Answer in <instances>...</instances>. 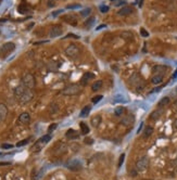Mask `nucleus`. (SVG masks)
Wrapping results in <instances>:
<instances>
[{
    "mask_svg": "<svg viewBox=\"0 0 177 180\" xmlns=\"http://www.w3.org/2000/svg\"><path fill=\"white\" fill-rule=\"evenodd\" d=\"M125 107L123 106H119V107H116L115 110H114V113H115L116 116H122L123 114H125Z\"/></svg>",
    "mask_w": 177,
    "mask_h": 180,
    "instance_id": "nucleus-26",
    "label": "nucleus"
},
{
    "mask_svg": "<svg viewBox=\"0 0 177 180\" xmlns=\"http://www.w3.org/2000/svg\"><path fill=\"white\" fill-rule=\"evenodd\" d=\"M90 13H91V9L87 8V9H85V10H83V11H81V16H87L88 14H90Z\"/></svg>",
    "mask_w": 177,
    "mask_h": 180,
    "instance_id": "nucleus-32",
    "label": "nucleus"
},
{
    "mask_svg": "<svg viewBox=\"0 0 177 180\" xmlns=\"http://www.w3.org/2000/svg\"><path fill=\"white\" fill-rule=\"evenodd\" d=\"M105 27V25H100L99 27H97V29H100V28H104Z\"/></svg>",
    "mask_w": 177,
    "mask_h": 180,
    "instance_id": "nucleus-48",
    "label": "nucleus"
},
{
    "mask_svg": "<svg viewBox=\"0 0 177 180\" xmlns=\"http://www.w3.org/2000/svg\"><path fill=\"white\" fill-rule=\"evenodd\" d=\"M176 174H177V167H176Z\"/></svg>",
    "mask_w": 177,
    "mask_h": 180,
    "instance_id": "nucleus-51",
    "label": "nucleus"
},
{
    "mask_svg": "<svg viewBox=\"0 0 177 180\" xmlns=\"http://www.w3.org/2000/svg\"><path fill=\"white\" fill-rule=\"evenodd\" d=\"M0 155H1V153H0Z\"/></svg>",
    "mask_w": 177,
    "mask_h": 180,
    "instance_id": "nucleus-52",
    "label": "nucleus"
},
{
    "mask_svg": "<svg viewBox=\"0 0 177 180\" xmlns=\"http://www.w3.org/2000/svg\"><path fill=\"white\" fill-rule=\"evenodd\" d=\"M81 6L78 4H69V6H66V9H79Z\"/></svg>",
    "mask_w": 177,
    "mask_h": 180,
    "instance_id": "nucleus-35",
    "label": "nucleus"
},
{
    "mask_svg": "<svg viewBox=\"0 0 177 180\" xmlns=\"http://www.w3.org/2000/svg\"><path fill=\"white\" fill-rule=\"evenodd\" d=\"M90 110H91V107L90 105H87V106H85L81 112V117H85V116H87V115L90 113Z\"/></svg>",
    "mask_w": 177,
    "mask_h": 180,
    "instance_id": "nucleus-27",
    "label": "nucleus"
},
{
    "mask_svg": "<svg viewBox=\"0 0 177 180\" xmlns=\"http://www.w3.org/2000/svg\"><path fill=\"white\" fill-rule=\"evenodd\" d=\"M121 123H122V125H124V126H126V127L131 126L133 124L135 123V116L133 114L125 115L123 118L121 119Z\"/></svg>",
    "mask_w": 177,
    "mask_h": 180,
    "instance_id": "nucleus-9",
    "label": "nucleus"
},
{
    "mask_svg": "<svg viewBox=\"0 0 177 180\" xmlns=\"http://www.w3.org/2000/svg\"><path fill=\"white\" fill-rule=\"evenodd\" d=\"M79 127H81V134H87L89 132L88 126H87V125H86L85 123H81V124H79Z\"/></svg>",
    "mask_w": 177,
    "mask_h": 180,
    "instance_id": "nucleus-29",
    "label": "nucleus"
},
{
    "mask_svg": "<svg viewBox=\"0 0 177 180\" xmlns=\"http://www.w3.org/2000/svg\"><path fill=\"white\" fill-rule=\"evenodd\" d=\"M101 99H102V96H96L95 98H93V99H91V101H93V103L96 104V103H98V102H99Z\"/></svg>",
    "mask_w": 177,
    "mask_h": 180,
    "instance_id": "nucleus-38",
    "label": "nucleus"
},
{
    "mask_svg": "<svg viewBox=\"0 0 177 180\" xmlns=\"http://www.w3.org/2000/svg\"><path fill=\"white\" fill-rule=\"evenodd\" d=\"M149 166V158L147 156L140 157L138 161L136 162V169L138 172H145Z\"/></svg>",
    "mask_w": 177,
    "mask_h": 180,
    "instance_id": "nucleus-5",
    "label": "nucleus"
},
{
    "mask_svg": "<svg viewBox=\"0 0 177 180\" xmlns=\"http://www.w3.org/2000/svg\"><path fill=\"white\" fill-rule=\"evenodd\" d=\"M112 102L113 103H125L126 99L122 95H115V96L113 97V99H112Z\"/></svg>",
    "mask_w": 177,
    "mask_h": 180,
    "instance_id": "nucleus-18",
    "label": "nucleus"
},
{
    "mask_svg": "<svg viewBox=\"0 0 177 180\" xmlns=\"http://www.w3.org/2000/svg\"><path fill=\"white\" fill-rule=\"evenodd\" d=\"M174 127L177 129V119H175V122H174Z\"/></svg>",
    "mask_w": 177,
    "mask_h": 180,
    "instance_id": "nucleus-47",
    "label": "nucleus"
},
{
    "mask_svg": "<svg viewBox=\"0 0 177 180\" xmlns=\"http://www.w3.org/2000/svg\"><path fill=\"white\" fill-rule=\"evenodd\" d=\"M26 90H27V88L25 87V86H24L23 84L19 85V86H18V87L14 89V96H15L16 99L19 100L20 98L22 97V95H23V93L26 91Z\"/></svg>",
    "mask_w": 177,
    "mask_h": 180,
    "instance_id": "nucleus-11",
    "label": "nucleus"
},
{
    "mask_svg": "<svg viewBox=\"0 0 177 180\" xmlns=\"http://www.w3.org/2000/svg\"><path fill=\"white\" fill-rule=\"evenodd\" d=\"M140 35H141L143 37H148V36H149V33H148L145 28H140Z\"/></svg>",
    "mask_w": 177,
    "mask_h": 180,
    "instance_id": "nucleus-39",
    "label": "nucleus"
},
{
    "mask_svg": "<svg viewBox=\"0 0 177 180\" xmlns=\"http://www.w3.org/2000/svg\"><path fill=\"white\" fill-rule=\"evenodd\" d=\"M162 113H163V110L158 109V110H155V111H153L152 113H151L150 118L153 119V120H158V119L162 116Z\"/></svg>",
    "mask_w": 177,
    "mask_h": 180,
    "instance_id": "nucleus-16",
    "label": "nucleus"
},
{
    "mask_svg": "<svg viewBox=\"0 0 177 180\" xmlns=\"http://www.w3.org/2000/svg\"><path fill=\"white\" fill-rule=\"evenodd\" d=\"M123 37L124 38H127V39H133V34L131 33H129V32H125V33H123Z\"/></svg>",
    "mask_w": 177,
    "mask_h": 180,
    "instance_id": "nucleus-37",
    "label": "nucleus"
},
{
    "mask_svg": "<svg viewBox=\"0 0 177 180\" xmlns=\"http://www.w3.org/2000/svg\"><path fill=\"white\" fill-rule=\"evenodd\" d=\"M124 160H125V154H122L121 156H119V163H117V166L119 167H121L122 165H123V163H124Z\"/></svg>",
    "mask_w": 177,
    "mask_h": 180,
    "instance_id": "nucleus-36",
    "label": "nucleus"
},
{
    "mask_svg": "<svg viewBox=\"0 0 177 180\" xmlns=\"http://www.w3.org/2000/svg\"><path fill=\"white\" fill-rule=\"evenodd\" d=\"M19 122L21 124L26 125V124H28L31 122V115L28 114V113H26V112H24V113H22L19 116Z\"/></svg>",
    "mask_w": 177,
    "mask_h": 180,
    "instance_id": "nucleus-14",
    "label": "nucleus"
},
{
    "mask_svg": "<svg viewBox=\"0 0 177 180\" xmlns=\"http://www.w3.org/2000/svg\"><path fill=\"white\" fill-rule=\"evenodd\" d=\"M101 122H102V117H101L100 115L93 116V118H91V120H90V123H91L93 127H98L101 124Z\"/></svg>",
    "mask_w": 177,
    "mask_h": 180,
    "instance_id": "nucleus-17",
    "label": "nucleus"
},
{
    "mask_svg": "<svg viewBox=\"0 0 177 180\" xmlns=\"http://www.w3.org/2000/svg\"><path fill=\"white\" fill-rule=\"evenodd\" d=\"M166 69H167V67L164 65H155L152 69V71H153L154 75H164V74L166 73Z\"/></svg>",
    "mask_w": 177,
    "mask_h": 180,
    "instance_id": "nucleus-13",
    "label": "nucleus"
},
{
    "mask_svg": "<svg viewBox=\"0 0 177 180\" xmlns=\"http://www.w3.org/2000/svg\"><path fill=\"white\" fill-rule=\"evenodd\" d=\"M48 6H49V7H53L54 2H48Z\"/></svg>",
    "mask_w": 177,
    "mask_h": 180,
    "instance_id": "nucleus-46",
    "label": "nucleus"
},
{
    "mask_svg": "<svg viewBox=\"0 0 177 180\" xmlns=\"http://www.w3.org/2000/svg\"><path fill=\"white\" fill-rule=\"evenodd\" d=\"M169 102H171V99H169V97H164V98H162L160 101H159V107H164L166 106V105H169Z\"/></svg>",
    "mask_w": 177,
    "mask_h": 180,
    "instance_id": "nucleus-21",
    "label": "nucleus"
},
{
    "mask_svg": "<svg viewBox=\"0 0 177 180\" xmlns=\"http://www.w3.org/2000/svg\"><path fill=\"white\" fill-rule=\"evenodd\" d=\"M133 11H134V10H133L131 7H124V8H122L119 11V15L126 16V15H128V14H131Z\"/></svg>",
    "mask_w": 177,
    "mask_h": 180,
    "instance_id": "nucleus-15",
    "label": "nucleus"
},
{
    "mask_svg": "<svg viewBox=\"0 0 177 180\" xmlns=\"http://www.w3.org/2000/svg\"><path fill=\"white\" fill-rule=\"evenodd\" d=\"M28 10H29V8H28L25 4H20L19 6V12L20 13H27Z\"/></svg>",
    "mask_w": 177,
    "mask_h": 180,
    "instance_id": "nucleus-30",
    "label": "nucleus"
},
{
    "mask_svg": "<svg viewBox=\"0 0 177 180\" xmlns=\"http://www.w3.org/2000/svg\"><path fill=\"white\" fill-rule=\"evenodd\" d=\"M29 142V139H25V140H23V141H20L16 143V146H26L27 143Z\"/></svg>",
    "mask_w": 177,
    "mask_h": 180,
    "instance_id": "nucleus-34",
    "label": "nucleus"
},
{
    "mask_svg": "<svg viewBox=\"0 0 177 180\" xmlns=\"http://www.w3.org/2000/svg\"><path fill=\"white\" fill-rule=\"evenodd\" d=\"M152 134H153V127L152 126H147L146 128H145V130H143V138H149Z\"/></svg>",
    "mask_w": 177,
    "mask_h": 180,
    "instance_id": "nucleus-19",
    "label": "nucleus"
},
{
    "mask_svg": "<svg viewBox=\"0 0 177 180\" xmlns=\"http://www.w3.org/2000/svg\"><path fill=\"white\" fill-rule=\"evenodd\" d=\"M49 69H51V71H57L58 69V65H54V63L52 61L49 63Z\"/></svg>",
    "mask_w": 177,
    "mask_h": 180,
    "instance_id": "nucleus-40",
    "label": "nucleus"
},
{
    "mask_svg": "<svg viewBox=\"0 0 177 180\" xmlns=\"http://www.w3.org/2000/svg\"><path fill=\"white\" fill-rule=\"evenodd\" d=\"M57 127H58V125H57V124H51L50 126L48 127V132H49V134L53 132V131L57 129Z\"/></svg>",
    "mask_w": 177,
    "mask_h": 180,
    "instance_id": "nucleus-33",
    "label": "nucleus"
},
{
    "mask_svg": "<svg viewBox=\"0 0 177 180\" xmlns=\"http://www.w3.org/2000/svg\"><path fill=\"white\" fill-rule=\"evenodd\" d=\"M13 180H20V179H19V178H14Z\"/></svg>",
    "mask_w": 177,
    "mask_h": 180,
    "instance_id": "nucleus-50",
    "label": "nucleus"
},
{
    "mask_svg": "<svg viewBox=\"0 0 177 180\" xmlns=\"http://www.w3.org/2000/svg\"><path fill=\"white\" fill-rule=\"evenodd\" d=\"M62 12H63V10H59V11H55V12H53V13H52V15H58L59 13H62Z\"/></svg>",
    "mask_w": 177,
    "mask_h": 180,
    "instance_id": "nucleus-43",
    "label": "nucleus"
},
{
    "mask_svg": "<svg viewBox=\"0 0 177 180\" xmlns=\"http://www.w3.org/2000/svg\"><path fill=\"white\" fill-rule=\"evenodd\" d=\"M51 139V136L50 134H46V136H44V137H41V138L39 139V141L41 142V143H47V142H49V140Z\"/></svg>",
    "mask_w": 177,
    "mask_h": 180,
    "instance_id": "nucleus-31",
    "label": "nucleus"
},
{
    "mask_svg": "<svg viewBox=\"0 0 177 180\" xmlns=\"http://www.w3.org/2000/svg\"><path fill=\"white\" fill-rule=\"evenodd\" d=\"M1 148H2V149H12L13 146H12V144H9V143H4V144L1 146Z\"/></svg>",
    "mask_w": 177,
    "mask_h": 180,
    "instance_id": "nucleus-41",
    "label": "nucleus"
},
{
    "mask_svg": "<svg viewBox=\"0 0 177 180\" xmlns=\"http://www.w3.org/2000/svg\"><path fill=\"white\" fill-rule=\"evenodd\" d=\"M93 140L91 139H86V143H88V144H90V143H93Z\"/></svg>",
    "mask_w": 177,
    "mask_h": 180,
    "instance_id": "nucleus-45",
    "label": "nucleus"
},
{
    "mask_svg": "<svg viewBox=\"0 0 177 180\" xmlns=\"http://www.w3.org/2000/svg\"><path fill=\"white\" fill-rule=\"evenodd\" d=\"M101 87H102V81H95V83H93L91 89H93V91H98V90H99Z\"/></svg>",
    "mask_w": 177,
    "mask_h": 180,
    "instance_id": "nucleus-28",
    "label": "nucleus"
},
{
    "mask_svg": "<svg viewBox=\"0 0 177 180\" xmlns=\"http://www.w3.org/2000/svg\"><path fill=\"white\" fill-rule=\"evenodd\" d=\"M66 167L73 172H78L81 169V163L77 160H73V161H70L66 163Z\"/></svg>",
    "mask_w": 177,
    "mask_h": 180,
    "instance_id": "nucleus-8",
    "label": "nucleus"
},
{
    "mask_svg": "<svg viewBox=\"0 0 177 180\" xmlns=\"http://www.w3.org/2000/svg\"><path fill=\"white\" fill-rule=\"evenodd\" d=\"M93 78H95V75L93 73H85L81 77V84H86L87 81L93 79Z\"/></svg>",
    "mask_w": 177,
    "mask_h": 180,
    "instance_id": "nucleus-20",
    "label": "nucleus"
},
{
    "mask_svg": "<svg viewBox=\"0 0 177 180\" xmlns=\"http://www.w3.org/2000/svg\"><path fill=\"white\" fill-rule=\"evenodd\" d=\"M177 77V69H176V72L174 73V75H173V78H176Z\"/></svg>",
    "mask_w": 177,
    "mask_h": 180,
    "instance_id": "nucleus-49",
    "label": "nucleus"
},
{
    "mask_svg": "<svg viewBox=\"0 0 177 180\" xmlns=\"http://www.w3.org/2000/svg\"><path fill=\"white\" fill-rule=\"evenodd\" d=\"M108 10H109V8L107 6H100V11L102 12V13H105Z\"/></svg>",
    "mask_w": 177,
    "mask_h": 180,
    "instance_id": "nucleus-42",
    "label": "nucleus"
},
{
    "mask_svg": "<svg viewBox=\"0 0 177 180\" xmlns=\"http://www.w3.org/2000/svg\"><path fill=\"white\" fill-rule=\"evenodd\" d=\"M81 92V88L77 86V85H71L69 87H66L64 90H63V93L64 95H67V96H74V95H77Z\"/></svg>",
    "mask_w": 177,
    "mask_h": 180,
    "instance_id": "nucleus-6",
    "label": "nucleus"
},
{
    "mask_svg": "<svg viewBox=\"0 0 177 180\" xmlns=\"http://www.w3.org/2000/svg\"><path fill=\"white\" fill-rule=\"evenodd\" d=\"M65 137L67 139H75L78 137V134H77V132L74 130V129H69V130L66 131Z\"/></svg>",
    "mask_w": 177,
    "mask_h": 180,
    "instance_id": "nucleus-23",
    "label": "nucleus"
},
{
    "mask_svg": "<svg viewBox=\"0 0 177 180\" xmlns=\"http://www.w3.org/2000/svg\"><path fill=\"white\" fill-rule=\"evenodd\" d=\"M128 83H129V85H131L133 87H136L137 89H143V85H145L141 76L137 73H134L131 77H129Z\"/></svg>",
    "mask_w": 177,
    "mask_h": 180,
    "instance_id": "nucleus-2",
    "label": "nucleus"
},
{
    "mask_svg": "<svg viewBox=\"0 0 177 180\" xmlns=\"http://www.w3.org/2000/svg\"><path fill=\"white\" fill-rule=\"evenodd\" d=\"M44 143H41L40 141L36 142L34 146H33V148H32V152H34V153H37V152H39L40 150H41V146Z\"/></svg>",
    "mask_w": 177,
    "mask_h": 180,
    "instance_id": "nucleus-24",
    "label": "nucleus"
},
{
    "mask_svg": "<svg viewBox=\"0 0 177 180\" xmlns=\"http://www.w3.org/2000/svg\"><path fill=\"white\" fill-rule=\"evenodd\" d=\"M62 28L60 25H55V26L51 27L50 32H49V36L51 38H54V37H58V36H61L62 35Z\"/></svg>",
    "mask_w": 177,
    "mask_h": 180,
    "instance_id": "nucleus-10",
    "label": "nucleus"
},
{
    "mask_svg": "<svg viewBox=\"0 0 177 180\" xmlns=\"http://www.w3.org/2000/svg\"><path fill=\"white\" fill-rule=\"evenodd\" d=\"M95 21H96L95 18H89V19H87L84 22V25L87 27V28H90V27H93V25L95 24Z\"/></svg>",
    "mask_w": 177,
    "mask_h": 180,
    "instance_id": "nucleus-25",
    "label": "nucleus"
},
{
    "mask_svg": "<svg viewBox=\"0 0 177 180\" xmlns=\"http://www.w3.org/2000/svg\"><path fill=\"white\" fill-rule=\"evenodd\" d=\"M33 97H34L33 91H32L31 89H27L26 91L22 95V97L19 99V102L22 104H25V103H27V102H29V101L33 99Z\"/></svg>",
    "mask_w": 177,
    "mask_h": 180,
    "instance_id": "nucleus-7",
    "label": "nucleus"
},
{
    "mask_svg": "<svg viewBox=\"0 0 177 180\" xmlns=\"http://www.w3.org/2000/svg\"><path fill=\"white\" fill-rule=\"evenodd\" d=\"M14 49H15V45L13 42L4 43L2 46L0 47V57L1 59H6Z\"/></svg>",
    "mask_w": 177,
    "mask_h": 180,
    "instance_id": "nucleus-1",
    "label": "nucleus"
},
{
    "mask_svg": "<svg viewBox=\"0 0 177 180\" xmlns=\"http://www.w3.org/2000/svg\"><path fill=\"white\" fill-rule=\"evenodd\" d=\"M163 81V76L162 75H153L151 78V83L153 85H159Z\"/></svg>",
    "mask_w": 177,
    "mask_h": 180,
    "instance_id": "nucleus-22",
    "label": "nucleus"
},
{
    "mask_svg": "<svg viewBox=\"0 0 177 180\" xmlns=\"http://www.w3.org/2000/svg\"><path fill=\"white\" fill-rule=\"evenodd\" d=\"M65 54L71 59H76L81 54V49L76 45H71L65 49Z\"/></svg>",
    "mask_w": 177,
    "mask_h": 180,
    "instance_id": "nucleus-3",
    "label": "nucleus"
},
{
    "mask_svg": "<svg viewBox=\"0 0 177 180\" xmlns=\"http://www.w3.org/2000/svg\"><path fill=\"white\" fill-rule=\"evenodd\" d=\"M8 115V107L4 103H0V122H4Z\"/></svg>",
    "mask_w": 177,
    "mask_h": 180,
    "instance_id": "nucleus-12",
    "label": "nucleus"
},
{
    "mask_svg": "<svg viewBox=\"0 0 177 180\" xmlns=\"http://www.w3.org/2000/svg\"><path fill=\"white\" fill-rule=\"evenodd\" d=\"M22 84L26 87L27 89H33L35 87V85H36V81H35V77L34 75H32V74H26V75H24L23 79H22Z\"/></svg>",
    "mask_w": 177,
    "mask_h": 180,
    "instance_id": "nucleus-4",
    "label": "nucleus"
},
{
    "mask_svg": "<svg viewBox=\"0 0 177 180\" xmlns=\"http://www.w3.org/2000/svg\"><path fill=\"white\" fill-rule=\"evenodd\" d=\"M1 165H10V163L9 162H0V166Z\"/></svg>",
    "mask_w": 177,
    "mask_h": 180,
    "instance_id": "nucleus-44",
    "label": "nucleus"
}]
</instances>
